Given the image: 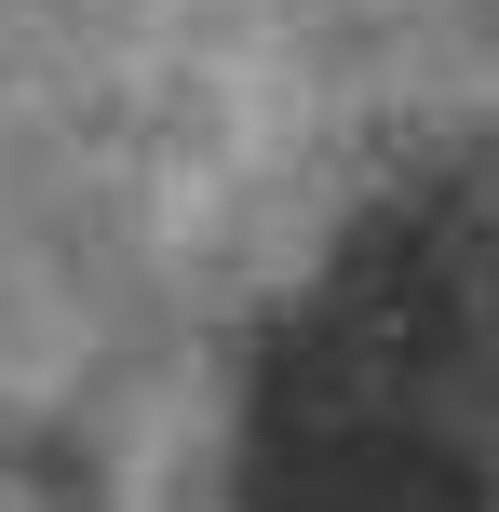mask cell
<instances>
[{
  "label": "cell",
  "instance_id": "cell-1",
  "mask_svg": "<svg viewBox=\"0 0 499 512\" xmlns=\"http://www.w3.org/2000/svg\"><path fill=\"white\" fill-rule=\"evenodd\" d=\"M243 512H499V216L378 203L243 364Z\"/></svg>",
  "mask_w": 499,
  "mask_h": 512
}]
</instances>
